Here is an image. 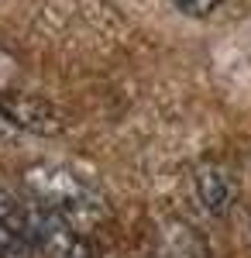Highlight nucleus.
<instances>
[{
  "instance_id": "obj_1",
  "label": "nucleus",
  "mask_w": 251,
  "mask_h": 258,
  "mask_svg": "<svg viewBox=\"0 0 251 258\" xmlns=\"http://www.w3.org/2000/svg\"><path fill=\"white\" fill-rule=\"evenodd\" d=\"M24 189H28L31 203L66 217L79 231H86L107 217V197L97 189V182H90L73 165L38 162L24 172Z\"/></svg>"
},
{
  "instance_id": "obj_4",
  "label": "nucleus",
  "mask_w": 251,
  "mask_h": 258,
  "mask_svg": "<svg viewBox=\"0 0 251 258\" xmlns=\"http://www.w3.org/2000/svg\"><path fill=\"white\" fill-rule=\"evenodd\" d=\"M196 197L203 203V210L213 217H224L237 200V186H234L231 172L217 162H207L196 169Z\"/></svg>"
},
{
  "instance_id": "obj_2",
  "label": "nucleus",
  "mask_w": 251,
  "mask_h": 258,
  "mask_svg": "<svg viewBox=\"0 0 251 258\" xmlns=\"http://www.w3.org/2000/svg\"><path fill=\"white\" fill-rule=\"evenodd\" d=\"M28 238L38 248V258H93L90 238L66 217L28 200Z\"/></svg>"
},
{
  "instance_id": "obj_3",
  "label": "nucleus",
  "mask_w": 251,
  "mask_h": 258,
  "mask_svg": "<svg viewBox=\"0 0 251 258\" xmlns=\"http://www.w3.org/2000/svg\"><path fill=\"white\" fill-rule=\"evenodd\" d=\"M0 117L28 135H41V138H55L66 131V117L58 107H52L48 100L35 97V93H21V90L0 93Z\"/></svg>"
},
{
  "instance_id": "obj_5",
  "label": "nucleus",
  "mask_w": 251,
  "mask_h": 258,
  "mask_svg": "<svg viewBox=\"0 0 251 258\" xmlns=\"http://www.w3.org/2000/svg\"><path fill=\"white\" fill-rule=\"evenodd\" d=\"M224 0H175V7L179 11H186V14H193V18H207L210 11H217Z\"/></svg>"
},
{
  "instance_id": "obj_6",
  "label": "nucleus",
  "mask_w": 251,
  "mask_h": 258,
  "mask_svg": "<svg viewBox=\"0 0 251 258\" xmlns=\"http://www.w3.org/2000/svg\"><path fill=\"white\" fill-rule=\"evenodd\" d=\"M14 73H18V66H14V59L0 48V93L4 90H11V80H14Z\"/></svg>"
}]
</instances>
